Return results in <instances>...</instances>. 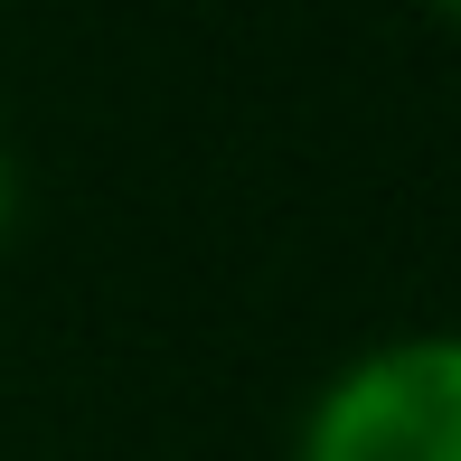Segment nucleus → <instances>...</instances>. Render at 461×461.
<instances>
[{
	"instance_id": "7ed1b4c3",
	"label": "nucleus",
	"mask_w": 461,
	"mask_h": 461,
	"mask_svg": "<svg viewBox=\"0 0 461 461\" xmlns=\"http://www.w3.org/2000/svg\"><path fill=\"white\" fill-rule=\"evenodd\" d=\"M433 10H443V19H452V29H461V0H433Z\"/></svg>"
},
{
	"instance_id": "f03ea898",
	"label": "nucleus",
	"mask_w": 461,
	"mask_h": 461,
	"mask_svg": "<svg viewBox=\"0 0 461 461\" xmlns=\"http://www.w3.org/2000/svg\"><path fill=\"white\" fill-rule=\"evenodd\" d=\"M19 226V170H10V151H0V236Z\"/></svg>"
},
{
	"instance_id": "f257e3e1",
	"label": "nucleus",
	"mask_w": 461,
	"mask_h": 461,
	"mask_svg": "<svg viewBox=\"0 0 461 461\" xmlns=\"http://www.w3.org/2000/svg\"><path fill=\"white\" fill-rule=\"evenodd\" d=\"M292 461H461V330L348 348L292 424Z\"/></svg>"
}]
</instances>
